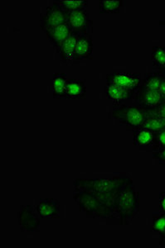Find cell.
Returning a JSON list of instances; mask_svg holds the SVG:
<instances>
[{
    "label": "cell",
    "instance_id": "15",
    "mask_svg": "<svg viewBox=\"0 0 165 248\" xmlns=\"http://www.w3.org/2000/svg\"><path fill=\"white\" fill-rule=\"evenodd\" d=\"M66 73H54L51 79L52 97L56 99H66V85L67 82Z\"/></svg>",
    "mask_w": 165,
    "mask_h": 248
},
{
    "label": "cell",
    "instance_id": "6",
    "mask_svg": "<svg viewBox=\"0 0 165 248\" xmlns=\"http://www.w3.org/2000/svg\"><path fill=\"white\" fill-rule=\"evenodd\" d=\"M106 83L119 85L127 91L135 93L141 85V76L133 72H114L106 75Z\"/></svg>",
    "mask_w": 165,
    "mask_h": 248
},
{
    "label": "cell",
    "instance_id": "27",
    "mask_svg": "<svg viewBox=\"0 0 165 248\" xmlns=\"http://www.w3.org/2000/svg\"><path fill=\"white\" fill-rule=\"evenodd\" d=\"M163 72H164V71H163ZM164 73H165V76H164V78H163L162 84H161L160 91H160V94L162 96L163 101L165 100V72H164Z\"/></svg>",
    "mask_w": 165,
    "mask_h": 248
},
{
    "label": "cell",
    "instance_id": "3",
    "mask_svg": "<svg viewBox=\"0 0 165 248\" xmlns=\"http://www.w3.org/2000/svg\"><path fill=\"white\" fill-rule=\"evenodd\" d=\"M111 114L112 118L116 119L120 125L127 129L135 131L142 127L143 124H145L149 114V110L140 107L139 105L129 106L122 105L115 108Z\"/></svg>",
    "mask_w": 165,
    "mask_h": 248
},
{
    "label": "cell",
    "instance_id": "25",
    "mask_svg": "<svg viewBox=\"0 0 165 248\" xmlns=\"http://www.w3.org/2000/svg\"><path fill=\"white\" fill-rule=\"evenodd\" d=\"M150 111L165 121V100H164L155 109L150 110Z\"/></svg>",
    "mask_w": 165,
    "mask_h": 248
},
{
    "label": "cell",
    "instance_id": "10",
    "mask_svg": "<svg viewBox=\"0 0 165 248\" xmlns=\"http://www.w3.org/2000/svg\"><path fill=\"white\" fill-rule=\"evenodd\" d=\"M106 99L111 100L115 108L122 105L125 101L134 99V93L127 91L125 88L119 85L106 83L105 86Z\"/></svg>",
    "mask_w": 165,
    "mask_h": 248
},
{
    "label": "cell",
    "instance_id": "28",
    "mask_svg": "<svg viewBox=\"0 0 165 248\" xmlns=\"http://www.w3.org/2000/svg\"><path fill=\"white\" fill-rule=\"evenodd\" d=\"M159 244L161 247H165V232L164 233L160 234V239H159Z\"/></svg>",
    "mask_w": 165,
    "mask_h": 248
},
{
    "label": "cell",
    "instance_id": "13",
    "mask_svg": "<svg viewBox=\"0 0 165 248\" xmlns=\"http://www.w3.org/2000/svg\"><path fill=\"white\" fill-rule=\"evenodd\" d=\"M93 59V42L91 35L79 34L76 47V62Z\"/></svg>",
    "mask_w": 165,
    "mask_h": 248
},
{
    "label": "cell",
    "instance_id": "22",
    "mask_svg": "<svg viewBox=\"0 0 165 248\" xmlns=\"http://www.w3.org/2000/svg\"><path fill=\"white\" fill-rule=\"evenodd\" d=\"M147 149L148 152H152V153L165 149V129L154 133L152 144Z\"/></svg>",
    "mask_w": 165,
    "mask_h": 248
},
{
    "label": "cell",
    "instance_id": "1",
    "mask_svg": "<svg viewBox=\"0 0 165 248\" xmlns=\"http://www.w3.org/2000/svg\"><path fill=\"white\" fill-rule=\"evenodd\" d=\"M128 176H111L108 178L75 179L74 192H85L94 198L100 208L101 218L110 222L114 213L115 202L120 188Z\"/></svg>",
    "mask_w": 165,
    "mask_h": 248
},
{
    "label": "cell",
    "instance_id": "18",
    "mask_svg": "<svg viewBox=\"0 0 165 248\" xmlns=\"http://www.w3.org/2000/svg\"><path fill=\"white\" fill-rule=\"evenodd\" d=\"M141 128L150 130L152 132L156 133L161 130L165 129V121L164 119H160V117H158L156 114L152 113L149 110L148 118L145 122V124H143Z\"/></svg>",
    "mask_w": 165,
    "mask_h": 248
},
{
    "label": "cell",
    "instance_id": "12",
    "mask_svg": "<svg viewBox=\"0 0 165 248\" xmlns=\"http://www.w3.org/2000/svg\"><path fill=\"white\" fill-rule=\"evenodd\" d=\"M71 31H71V26L67 21L66 23L55 27L53 29L46 31L45 35L49 43H51V46L55 49H57L69 37Z\"/></svg>",
    "mask_w": 165,
    "mask_h": 248
},
{
    "label": "cell",
    "instance_id": "26",
    "mask_svg": "<svg viewBox=\"0 0 165 248\" xmlns=\"http://www.w3.org/2000/svg\"><path fill=\"white\" fill-rule=\"evenodd\" d=\"M159 205H160V213L165 214V190L160 194Z\"/></svg>",
    "mask_w": 165,
    "mask_h": 248
},
{
    "label": "cell",
    "instance_id": "24",
    "mask_svg": "<svg viewBox=\"0 0 165 248\" xmlns=\"http://www.w3.org/2000/svg\"><path fill=\"white\" fill-rule=\"evenodd\" d=\"M152 155L154 160L158 161V162L162 165V166H165V149L160 150L158 152H154L152 153Z\"/></svg>",
    "mask_w": 165,
    "mask_h": 248
},
{
    "label": "cell",
    "instance_id": "9",
    "mask_svg": "<svg viewBox=\"0 0 165 248\" xmlns=\"http://www.w3.org/2000/svg\"><path fill=\"white\" fill-rule=\"evenodd\" d=\"M79 37V33L71 31L69 37L61 44L59 47H57V54L59 55L60 60L66 65H71L76 62V47H77V39Z\"/></svg>",
    "mask_w": 165,
    "mask_h": 248
},
{
    "label": "cell",
    "instance_id": "5",
    "mask_svg": "<svg viewBox=\"0 0 165 248\" xmlns=\"http://www.w3.org/2000/svg\"><path fill=\"white\" fill-rule=\"evenodd\" d=\"M40 219L36 208L30 204L21 205L17 212L18 226L21 231L38 232L40 230Z\"/></svg>",
    "mask_w": 165,
    "mask_h": 248
},
{
    "label": "cell",
    "instance_id": "14",
    "mask_svg": "<svg viewBox=\"0 0 165 248\" xmlns=\"http://www.w3.org/2000/svg\"><path fill=\"white\" fill-rule=\"evenodd\" d=\"M86 84L85 80L68 79L66 85V99H84L86 98Z\"/></svg>",
    "mask_w": 165,
    "mask_h": 248
},
{
    "label": "cell",
    "instance_id": "23",
    "mask_svg": "<svg viewBox=\"0 0 165 248\" xmlns=\"http://www.w3.org/2000/svg\"><path fill=\"white\" fill-rule=\"evenodd\" d=\"M150 231L160 234L165 232V214H154L153 215V221L151 224Z\"/></svg>",
    "mask_w": 165,
    "mask_h": 248
},
{
    "label": "cell",
    "instance_id": "29",
    "mask_svg": "<svg viewBox=\"0 0 165 248\" xmlns=\"http://www.w3.org/2000/svg\"><path fill=\"white\" fill-rule=\"evenodd\" d=\"M165 71V70H163V71Z\"/></svg>",
    "mask_w": 165,
    "mask_h": 248
},
{
    "label": "cell",
    "instance_id": "20",
    "mask_svg": "<svg viewBox=\"0 0 165 248\" xmlns=\"http://www.w3.org/2000/svg\"><path fill=\"white\" fill-rule=\"evenodd\" d=\"M125 1L112 0V1H100L99 9L100 14H119L124 7Z\"/></svg>",
    "mask_w": 165,
    "mask_h": 248
},
{
    "label": "cell",
    "instance_id": "7",
    "mask_svg": "<svg viewBox=\"0 0 165 248\" xmlns=\"http://www.w3.org/2000/svg\"><path fill=\"white\" fill-rule=\"evenodd\" d=\"M68 23L71 26V31L77 33L91 35L93 32V21L89 17L86 9L70 12Z\"/></svg>",
    "mask_w": 165,
    "mask_h": 248
},
{
    "label": "cell",
    "instance_id": "21",
    "mask_svg": "<svg viewBox=\"0 0 165 248\" xmlns=\"http://www.w3.org/2000/svg\"><path fill=\"white\" fill-rule=\"evenodd\" d=\"M58 4H60L66 11L70 12L77 10V9H86L88 5V1L85 0H79V1H75V0H56Z\"/></svg>",
    "mask_w": 165,
    "mask_h": 248
},
{
    "label": "cell",
    "instance_id": "11",
    "mask_svg": "<svg viewBox=\"0 0 165 248\" xmlns=\"http://www.w3.org/2000/svg\"><path fill=\"white\" fill-rule=\"evenodd\" d=\"M60 209V201L53 198L43 199L36 206L41 218H59Z\"/></svg>",
    "mask_w": 165,
    "mask_h": 248
},
{
    "label": "cell",
    "instance_id": "17",
    "mask_svg": "<svg viewBox=\"0 0 165 248\" xmlns=\"http://www.w3.org/2000/svg\"><path fill=\"white\" fill-rule=\"evenodd\" d=\"M164 76L165 73L160 71L146 73L141 81L140 87L152 90V91H160Z\"/></svg>",
    "mask_w": 165,
    "mask_h": 248
},
{
    "label": "cell",
    "instance_id": "2",
    "mask_svg": "<svg viewBox=\"0 0 165 248\" xmlns=\"http://www.w3.org/2000/svg\"><path fill=\"white\" fill-rule=\"evenodd\" d=\"M140 193L135 189L133 180L128 176L117 195L110 223L128 225L140 213Z\"/></svg>",
    "mask_w": 165,
    "mask_h": 248
},
{
    "label": "cell",
    "instance_id": "30",
    "mask_svg": "<svg viewBox=\"0 0 165 248\" xmlns=\"http://www.w3.org/2000/svg\"><path fill=\"white\" fill-rule=\"evenodd\" d=\"M164 72H165V71H164Z\"/></svg>",
    "mask_w": 165,
    "mask_h": 248
},
{
    "label": "cell",
    "instance_id": "4",
    "mask_svg": "<svg viewBox=\"0 0 165 248\" xmlns=\"http://www.w3.org/2000/svg\"><path fill=\"white\" fill-rule=\"evenodd\" d=\"M68 12L66 11L63 7L54 0L51 5L47 7L43 15H41L39 20V28L45 32L49 29H53L62 23L68 21Z\"/></svg>",
    "mask_w": 165,
    "mask_h": 248
},
{
    "label": "cell",
    "instance_id": "16",
    "mask_svg": "<svg viewBox=\"0 0 165 248\" xmlns=\"http://www.w3.org/2000/svg\"><path fill=\"white\" fill-rule=\"evenodd\" d=\"M133 144L135 147H140L141 149L148 148L150 147L153 139H154V133L150 130L140 128V129L133 131Z\"/></svg>",
    "mask_w": 165,
    "mask_h": 248
},
{
    "label": "cell",
    "instance_id": "8",
    "mask_svg": "<svg viewBox=\"0 0 165 248\" xmlns=\"http://www.w3.org/2000/svg\"><path fill=\"white\" fill-rule=\"evenodd\" d=\"M134 100L137 105L148 110L155 109L163 102L160 91H152L140 86L134 93Z\"/></svg>",
    "mask_w": 165,
    "mask_h": 248
},
{
    "label": "cell",
    "instance_id": "19",
    "mask_svg": "<svg viewBox=\"0 0 165 248\" xmlns=\"http://www.w3.org/2000/svg\"><path fill=\"white\" fill-rule=\"evenodd\" d=\"M151 60L153 66L157 68L158 71L165 70V46H155L152 48Z\"/></svg>",
    "mask_w": 165,
    "mask_h": 248
}]
</instances>
